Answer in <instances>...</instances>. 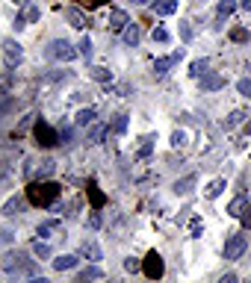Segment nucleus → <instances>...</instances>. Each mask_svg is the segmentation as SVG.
<instances>
[{
    "label": "nucleus",
    "instance_id": "nucleus-1",
    "mask_svg": "<svg viewBox=\"0 0 251 283\" xmlns=\"http://www.w3.org/2000/svg\"><path fill=\"white\" fill-rule=\"evenodd\" d=\"M30 195H33V200L39 207H50L53 200L59 198V186L56 183H39V186L30 189Z\"/></svg>",
    "mask_w": 251,
    "mask_h": 283
},
{
    "label": "nucleus",
    "instance_id": "nucleus-2",
    "mask_svg": "<svg viewBox=\"0 0 251 283\" xmlns=\"http://www.w3.org/2000/svg\"><path fill=\"white\" fill-rule=\"evenodd\" d=\"M48 53L53 59H59V62H71V59L77 56V48H71V42H65V38H53Z\"/></svg>",
    "mask_w": 251,
    "mask_h": 283
},
{
    "label": "nucleus",
    "instance_id": "nucleus-3",
    "mask_svg": "<svg viewBox=\"0 0 251 283\" xmlns=\"http://www.w3.org/2000/svg\"><path fill=\"white\" fill-rule=\"evenodd\" d=\"M245 248H248V239H245V233L228 236V245H225V260H239V257L245 254Z\"/></svg>",
    "mask_w": 251,
    "mask_h": 283
},
{
    "label": "nucleus",
    "instance_id": "nucleus-4",
    "mask_svg": "<svg viewBox=\"0 0 251 283\" xmlns=\"http://www.w3.org/2000/svg\"><path fill=\"white\" fill-rule=\"evenodd\" d=\"M181 59H184V48H181V50H174L171 56H160V59L154 62V74H157V77H163V74H168V71H171V68L177 65Z\"/></svg>",
    "mask_w": 251,
    "mask_h": 283
},
{
    "label": "nucleus",
    "instance_id": "nucleus-5",
    "mask_svg": "<svg viewBox=\"0 0 251 283\" xmlns=\"http://www.w3.org/2000/svg\"><path fill=\"white\" fill-rule=\"evenodd\" d=\"M145 274H148L151 280H154V277H163V271H166V266H163V257H160V254H157V251H151L148 257H145Z\"/></svg>",
    "mask_w": 251,
    "mask_h": 283
},
{
    "label": "nucleus",
    "instance_id": "nucleus-6",
    "mask_svg": "<svg viewBox=\"0 0 251 283\" xmlns=\"http://www.w3.org/2000/svg\"><path fill=\"white\" fill-rule=\"evenodd\" d=\"M201 89L204 92H219V89H225L228 86V80L222 77V74H216V71H207V74H201Z\"/></svg>",
    "mask_w": 251,
    "mask_h": 283
},
{
    "label": "nucleus",
    "instance_id": "nucleus-7",
    "mask_svg": "<svg viewBox=\"0 0 251 283\" xmlns=\"http://www.w3.org/2000/svg\"><path fill=\"white\" fill-rule=\"evenodd\" d=\"M3 56H6L9 65H18L21 56H24V50H21V45H18L15 38H6V42H3Z\"/></svg>",
    "mask_w": 251,
    "mask_h": 283
},
{
    "label": "nucleus",
    "instance_id": "nucleus-8",
    "mask_svg": "<svg viewBox=\"0 0 251 283\" xmlns=\"http://www.w3.org/2000/svg\"><path fill=\"white\" fill-rule=\"evenodd\" d=\"M27 263H30V260H27L24 251H12V254L3 257V268H6V271H18V268H24Z\"/></svg>",
    "mask_w": 251,
    "mask_h": 283
},
{
    "label": "nucleus",
    "instance_id": "nucleus-9",
    "mask_svg": "<svg viewBox=\"0 0 251 283\" xmlns=\"http://www.w3.org/2000/svg\"><path fill=\"white\" fill-rule=\"evenodd\" d=\"M195 183H198V177L195 174H186V177H181V180H174V195H189L192 189H195Z\"/></svg>",
    "mask_w": 251,
    "mask_h": 283
},
{
    "label": "nucleus",
    "instance_id": "nucleus-10",
    "mask_svg": "<svg viewBox=\"0 0 251 283\" xmlns=\"http://www.w3.org/2000/svg\"><path fill=\"white\" fill-rule=\"evenodd\" d=\"M127 24H130V21H127V12H121V9H113V12H110V30H113V33H121Z\"/></svg>",
    "mask_w": 251,
    "mask_h": 283
},
{
    "label": "nucleus",
    "instance_id": "nucleus-11",
    "mask_svg": "<svg viewBox=\"0 0 251 283\" xmlns=\"http://www.w3.org/2000/svg\"><path fill=\"white\" fill-rule=\"evenodd\" d=\"M53 268L56 271H71V268H77V257L74 254H62V257L53 260Z\"/></svg>",
    "mask_w": 251,
    "mask_h": 283
},
{
    "label": "nucleus",
    "instance_id": "nucleus-12",
    "mask_svg": "<svg viewBox=\"0 0 251 283\" xmlns=\"http://www.w3.org/2000/svg\"><path fill=\"white\" fill-rule=\"evenodd\" d=\"M154 12L157 15H174L177 12V0H154Z\"/></svg>",
    "mask_w": 251,
    "mask_h": 283
},
{
    "label": "nucleus",
    "instance_id": "nucleus-13",
    "mask_svg": "<svg viewBox=\"0 0 251 283\" xmlns=\"http://www.w3.org/2000/svg\"><path fill=\"white\" fill-rule=\"evenodd\" d=\"M121 35H124V45H130V48H136V45H139V38H142V33H139V27H136V24H127V27L121 30Z\"/></svg>",
    "mask_w": 251,
    "mask_h": 283
},
{
    "label": "nucleus",
    "instance_id": "nucleus-14",
    "mask_svg": "<svg viewBox=\"0 0 251 283\" xmlns=\"http://www.w3.org/2000/svg\"><path fill=\"white\" fill-rule=\"evenodd\" d=\"M234 9H236V0H222L216 6V18H219V24L225 21V18H231L234 15Z\"/></svg>",
    "mask_w": 251,
    "mask_h": 283
},
{
    "label": "nucleus",
    "instance_id": "nucleus-15",
    "mask_svg": "<svg viewBox=\"0 0 251 283\" xmlns=\"http://www.w3.org/2000/svg\"><path fill=\"white\" fill-rule=\"evenodd\" d=\"M239 124H245V112H242V109H236V112H231V115L225 118V124H222V127H225V130H236Z\"/></svg>",
    "mask_w": 251,
    "mask_h": 283
},
{
    "label": "nucleus",
    "instance_id": "nucleus-16",
    "mask_svg": "<svg viewBox=\"0 0 251 283\" xmlns=\"http://www.w3.org/2000/svg\"><path fill=\"white\" fill-rule=\"evenodd\" d=\"M65 18L71 27H77V30H83L86 27V15L80 12V9H65Z\"/></svg>",
    "mask_w": 251,
    "mask_h": 283
},
{
    "label": "nucleus",
    "instance_id": "nucleus-17",
    "mask_svg": "<svg viewBox=\"0 0 251 283\" xmlns=\"http://www.w3.org/2000/svg\"><path fill=\"white\" fill-rule=\"evenodd\" d=\"M80 254H83V257H89L92 263H98V260H100V248H98V245H95V242H92V239L80 245Z\"/></svg>",
    "mask_w": 251,
    "mask_h": 283
},
{
    "label": "nucleus",
    "instance_id": "nucleus-18",
    "mask_svg": "<svg viewBox=\"0 0 251 283\" xmlns=\"http://www.w3.org/2000/svg\"><path fill=\"white\" fill-rule=\"evenodd\" d=\"M95 118H98V112H95L92 106H86V109H80V112H77V127H89Z\"/></svg>",
    "mask_w": 251,
    "mask_h": 283
},
{
    "label": "nucleus",
    "instance_id": "nucleus-19",
    "mask_svg": "<svg viewBox=\"0 0 251 283\" xmlns=\"http://www.w3.org/2000/svg\"><path fill=\"white\" fill-rule=\"evenodd\" d=\"M245 207H248V200H245V198H234L231 204H228V216L239 218V216H242V210H245Z\"/></svg>",
    "mask_w": 251,
    "mask_h": 283
},
{
    "label": "nucleus",
    "instance_id": "nucleus-20",
    "mask_svg": "<svg viewBox=\"0 0 251 283\" xmlns=\"http://www.w3.org/2000/svg\"><path fill=\"white\" fill-rule=\"evenodd\" d=\"M18 210H24V198H9L3 204V216H15Z\"/></svg>",
    "mask_w": 251,
    "mask_h": 283
},
{
    "label": "nucleus",
    "instance_id": "nucleus-21",
    "mask_svg": "<svg viewBox=\"0 0 251 283\" xmlns=\"http://www.w3.org/2000/svg\"><path fill=\"white\" fill-rule=\"evenodd\" d=\"M56 230H59V221H45V224H39L35 236H39V239H48V236L56 233Z\"/></svg>",
    "mask_w": 251,
    "mask_h": 283
},
{
    "label": "nucleus",
    "instance_id": "nucleus-22",
    "mask_svg": "<svg viewBox=\"0 0 251 283\" xmlns=\"http://www.w3.org/2000/svg\"><path fill=\"white\" fill-rule=\"evenodd\" d=\"M100 277H103V271H100L98 266H89L77 274V280H100Z\"/></svg>",
    "mask_w": 251,
    "mask_h": 283
},
{
    "label": "nucleus",
    "instance_id": "nucleus-23",
    "mask_svg": "<svg viewBox=\"0 0 251 283\" xmlns=\"http://www.w3.org/2000/svg\"><path fill=\"white\" fill-rule=\"evenodd\" d=\"M35 136H42V145H56V136H53V130H50V127H45V124H39V127H35Z\"/></svg>",
    "mask_w": 251,
    "mask_h": 283
},
{
    "label": "nucleus",
    "instance_id": "nucleus-24",
    "mask_svg": "<svg viewBox=\"0 0 251 283\" xmlns=\"http://www.w3.org/2000/svg\"><path fill=\"white\" fill-rule=\"evenodd\" d=\"M89 74H92V80H98V83H113V74H110L106 68H100V65H95Z\"/></svg>",
    "mask_w": 251,
    "mask_h": 283
},
{
    "label": "nucleus",
    "instance_id": "nucleus-25",
    "mask_svg": "<svg viewBox=\"0 0 251 283\" xmlns=\"http://www.w3.org/2000/svg\"><path fill=\"white\" fill-rule=\"evenodd\" d=\"M77 53H80L83 59H92V38H89V35H83V38L77 42Z\"/></svg>",
    "mask_w": 251,
    "mask_h": 283
},
{
    "label": "nucleus",
    "instance_id": "nucleus-26",
    "mask_svg": "<svg viewBox=\"0 0 251 283\" xmlns=\"http://www.w3.org/2000/svg\"><path fill=\"white\" fill-rule=\"evenodd\" d=\"M33 254L39 257V260H48L50 257V248H48V242H42V239H35L33 242Z\"/></svg>",
    "mask_w": 251,
    "mask_h": 283
},
{
    "label": "nucleus",
    "instance_id": "nucleus-27",
    "mask_svg": "<svg viewBox=\"0 0 251 283\" xmlns=\"http://www.w3.org/2000/svg\"><path fill=\"white\" fill-rule=\"evenodd\" d=\"M225 180H213V183L207 186V198H219V195H222V192H225Z\"/></svg>",
    "mask_w": 251,
    "mask_h": 283
},
{
    "label": "nucleus",
    "instance_id": "nucleus-28",
    "mask_svg": "<svg viewBox=\"0 0 251 283\" xmlns=\"http://www.w3.org/2000/svg\"><path fill=\"white\" fill-rule=\"evenodd\" d=\"M53 171H56V163H53V159H45V163H42V168H39V180L50 177Z\"/></svg>",
    "mask_w": 251,
    "mask_h": 283
},
{
    "label": "nucleus",
    "instance_id": "nucleus-29",
    "mask_svg": "<svg viewBox=\"0 0 251 283\" xmlns=\"http://www.w3.org/2000/svg\"><path fill=\"white\" fill-rule=\"evenodd\" d=\"M189 74H192V77L207 74V59H195V62H192V68H189Z\"/></svg>",
    "mask_w": 251,
    "mask_h": 283
},
{
    "label": "nucleus",
    "instance_id": "nucleus-30",
    "mask_svg": "<svg viewBox=\"0 0 251 283\" xmlns=\"http://www.w3.org/2000/svg\"><path fill=\"white\" fill-rule=\"evenodd\" d=\"M151 148H154V136H145V139H142V145H139V156L145 159V156L151 153Z\"/></svg>",
    "mask_w": 251,
    "mask_h": 283
},
{
    "label": "nucleus",
    "instance_id": "nucleus-31",
    "mask_svg": "<svg viewBox=\"0 0 251 283\" xmlns=\"http://www.w3.org/2000/svg\"><path fill=\"white\" fill-rule=\"evenodd\" d=\"M106 133V127H103V124H98V127H92V130H89V142H100V136Z\"/></svg>",
    "mask_w": 251,
    "mask_h": 283
},
{
    "label": "nucleus",
    "instance_id": "nucleus-32",
    "mask_svg": "<svg viewBox=\"0 0 251 283\" xmlns=\"http://www.w3.org/2000/svg\"><path fill=\"white\" fill-rule=\"evenodd\" d=\"M181 145H186V133H184V130L171 133V148H181Z\"/></svg>",
    "mask_w": 251,
    "mask_h": 283
},
{
    "label": "nucleus",
    "instance_id": "nucleus-33",
    "mask_svg": "<svg viewBox=\"0 0 251 283\" xmlns=\"http://www.w3.org/2000/svg\"><path fill=\"white\" fill-rule=\"evenodd\" d=\"M113 130H116V133H124V130H127V115H116V124H113Z\"/></svg>",
    "mask_w": 251,
    "mask_h": 283
},
{
    "label": "nucleus",
    "instance_id": "nucleus-34",
    "mask_svg": "<svg viewBox=\"0 0 251 283\" xmlns=\"http://www.w3.org/2000/svg\"><path fill=\"white\" fill-rule=\"evenodd\" d=\"M236 89H239V95L251 98V80H248V77H245V80H239V83H236Z\"/></svg>",
    "mask_w": 251,
    "mask_h": 283
},
{
    "label": "nucleus",
    "instance_id": "nucleus-35",
    "mask_svg": "<svg viewBox=\"0 0 251 283\" xmlns=\"http://www.w3.org/2000/svg\"><path fill=\"white\" fill-rule=\"evenodd\" d=\"M201 227H204V224H201V218H198V216L189 221V233H192V236H201Z\"/></svg>",
    "mask_w": 251,
    "mask_h": 283
},
{
    "label": "nucleus",
    "instance_id": "nucleus-36",
    "mask_svg": "<svg viewBox=\"0 0 251 283\" xmlns=\"http://www.w3.org/2000/svg\"><path fill=\"white\" fill-rule=\"evenodd\" d=\"M239 221H242V227H245V230L251 227V204L245 207V210H242V216H239Z\"/></svg>",
    "mask_w": 251,
    "mask_h": 283
},
{
    "label": "nucleus",
    "instance_id": "nucleus-37",
    "mask_svg": "<svg viewBox=\"0 0 251 283\" xmlns=\"http://www.w3.org/2000/svg\"><path fill=\"white\" fill-rule=\"evenodd\" d=\"M154 42H160V45H166V42H168V33L163 30V27H157V30H154Z\"/></svg>",
    "mask_w": 251,
    "mask_h": 283
},
{
    "label": "nucleus",
    "instance_id": "nucleus-38",
    "mask_svg": "<svg viewBox=\"0 0 251 283\" xmlns=\"http://www.w3.org/2000/svg\"><path fill=\"white\" fill-rule=\"evenodd\" d=\"M181 38H184V42H189V38H192V27H189L186 21H181Z\"/></svg>",
    "mask_w": 251,
    "mask_h": 283
},
{
    "label": "nucleus",
    "instance_id": "nucleus-39",
    "mask_svg": "<svg viewBox=\"0 0 251 283\" xmlns=\"http://www.w3.org/2000/svg\"><path fill=\"white\" fill-rule=\"evenodd\" d=\"M24 274H27V277H39V266H35V263H27V266H24Z\"/></svg>",
    "mask_w": 251,
    "mask_h": 283
},
{
    "label": "nucleus",
    "instance_id": "nucleus-40",
    "mask_svg": "<svg viewBox=\"0 0 251 283\" xmlns=\"http://www.w3.org/2000/svg\"><path fill=\"white\" fill-rule=\"evenodd\" d=\"M89 227H92V230H98V227H100V216H98V213L89 216Z\"/></svg>",
    "mask_w": 251,
    "mask_h": 283
},
{
    "label": "nucleus",
    "instance_id": "nucleus-41",
    "mask_svg": "<svg viewBox=\"0 0 251 283\" xmlns=\"http://www.w3.org/2000/svg\"><path fill=\"white\" fill-rule=\"evenodd\" d=\"M39 15H42L39 6H30V9H27V21H39Z\"/></svg>",
    "mask_w": 251,
    "mask_h": 283
},
{
    "label": "nucleus",
    "instance_id": "nucleus-42",
    "mask_svg": "<svg viewBox=\"0 0 251 283\" xmlns=\"http://www.w3.org/2000/svg\"><path fill=\"white\" fill-rule=\"evenodd\" d=\"M231 35H234L236 42H248V33H245V30H234Z\"/></svg>",
    "mask_w": 251,
    "mask_h": 283
},
{
    "label": "nucleus",
    "instance_id": "nucleus-43",
    "mask_svg": "<svg viewBox=\"0 0 251 283\" xmlns=\"http://www.w3.org/2000/svg\"><path fill=\"white\" fill-rule=\"evenodd\" d=\"M124 268H127V271H136V268H139V263H136L133 257H127V260H124Z\"/></svg>",
    "mask_w": 251,
    "mask_h": 283
},
{
    "label": "nucleus",
    "instance_id": "nucleus-44",
    "mask_svg": "<svg viewBox=\"0 0 251 283\" xmlns=\"http://www.w3.org/2000/svg\"><path fill=\"white\" fill-rule=\"evenodd\" d=\"M27 27V18H15V30H24Z\"/></svg>",
    "mask_w": 251,
    "mask_h": 283
},
{
    "label": "nucleus",
    "instance_id": "nucleus-45",
    "mask_svg": "<svg viewBox=\"0 0 251 283\" xmlns=\"http://www.w3.org/2000/svg\"><path fill=\"white\" fill-rule=\"evenodd\" d=\"M239 6H242V9H245V12H251V0H242V3H239Z\"/></svg>",
    "mask_w": 251,
    "mask_h": 283
},
{
    "label": "nucleus",
    "instance_id": "nucleus-46",
    "mask_svg": "<svg viewBox=\"0 0 251 283\" xmlns=\"http://www.w3.org/2000/svg\"><path fill=\"white\" fill-rule=\"evenodd\" d=\"M136 6H145V3H151V0H133Z\"/></svg>",
    "mask_w": 251,
    "mask_h": 283
},
{
    "label": "nucleus",
    "instance_id": "nucleus-47",
    "mask_svg": "<svg viewBox=\"0 0 251 283\" xmlns=\"http://www.w3.org/2000/svg\"><path fill=\"white\" fill-rule=\"evenodd\" d=\"M15 3H27V0H15Z\"/></svg>",
    "mask_w": 251,
    "mask_h": 283
}]
</instances>
